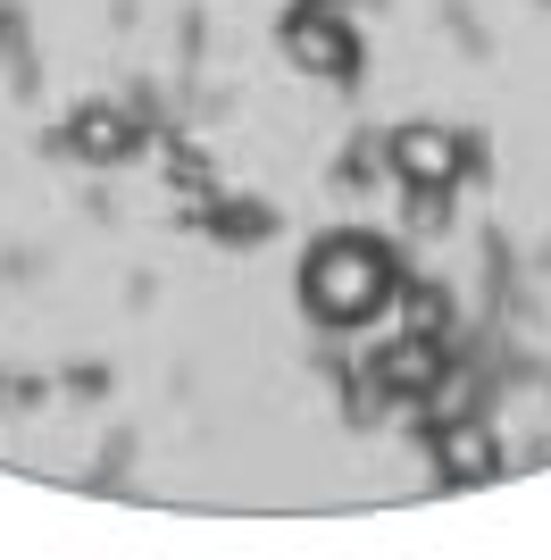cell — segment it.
<instances>
[{
    "label": "cell",
    "instance_id": "cell-1",
    "mask_svg": "<svg viewBox=\"0 0 551 560\" xmlns=\"http://www.w3.org/2000/svg\"><path fill=\"white\" fill-rule=\"evenodd\" d=\"M401 293V259L376 234H318L301 259V310L318 327H367Z\"/></svg>",
    "mask_w": 551,
    "mask_h": 560
},
{
    "label": "cell",
    "instance_id": "cell-2",
    "mask_svg": "<svg viewBox=\"0 0 551 560\" xmlns=\"http://www.w3.org/2000/svg\"><path fill=\"white\" fill-rule=\"evenodd\" d=\"M385 160H392V176H401V185H443V192H452L468 167L484 176V142L452 135V126H401V135L385 142Z\"/></svg>",
    "mask_w": 551,
    "mask_h": 560
},
{
    "label": "cell",
    "instance_id": "cell-3",
    "mask_svg": "<svg viewBox=\"0 0 551 560\" xmlns=\"http://www.w3.org/2000/svg\"><path fill=\"white\" fill-rule=\"evenodd\" d=\"M284 59L301 75H326V84H351L360 75V34L343 18H318V9H293L284 18Z\"/></svg>",
    "mask_w": 551,
    "mask_h": 560
},
{
    "label": "cell",
    "instance_id": "cell-4",
    "mask_svg": "<svg viewBox=\"0 0 551 560\" xmlns=\"http://www.w3.org/2000/svg\"><path fill=\"white\" fill-rule=\"evenodd\" d=\"M367 376H376L385 394H401V401L418 410V401H426L443 376H452V335H392V343L367 360Z\"/></svg>",
    "mask_w": 551,
    "mask_h": 560
},
{
    "label": "cell",
    "instance_id": "cell-5",
    "mask_svg": "<svg viewBox=\"0 0 551 560\" xmlns=\"http://www.w3.org/2000/svg\"><path fill=\"white\" fill-rule=\"evenodd\" d=\"M142 135H151V126H142L134 101H84L75 126H68V151L92 160V167H117V160H134V151H142Z\"/></svg>",
    "mask_w": 551,
    "mask_h": 560
},
{
    "label": "cell",
    "instance_id": "cell-6",
    "mask_svg": "<svg viewBox=\"0 0 551 560\" xmlns=\"http://www.w3.org/2000/svg\"><path fill=\"white\" fill-rule=\"evenodd\" d=\"M426 452H435V477H443V486H484V477L502 468V444H493V427H484L477 410H459V419H435Z\"/></svg>",
    "mask_w": 551,
    "mask_h": 560
},
{
    "label": "cell",
    "instance_id": "cell-7",
    "mask_svg": "<svg viewBox=\"0 0 551 560\" xmlns=\"http://www.w3.org/2000/svg\"><path fill=\"white\" fill-rule=\"evenodd\" d=\"M201 226L218 234V243H259V234H276V210L268 201H243V192H209Z\"/></svg>",
    "mask_w": 551,
    "mask_h": 560
},
{
    "label": "cell",
    "instance_id": "cell-8",
    "mask_svg": "<svg viewBox=\"0 0 551 560\" xmlns=\"http://www.w3.org/2000/svg\"><path fill=\"white\" fill-rule=\"evenodd\" d=\"M401 335H452V293L443 284H401Z\"/></svg>",
    "mask_w": 551,
    "mask_h": 560
},
{
    "label": "cell",
    "instance_id": "cell-9",
    "mask_svg": "<svg viewBox=\"0 0 551 560\" xmlns=\"http://www.w3.org/2000/svg\"><path fill=\"white\" fill-rule=\"evenodd\" d=\"M401 218H410V234H435L443 218H452V192L443 185H401Z\"/></svg>",
    "mask_w": 551,
    "mask_h": 560
},
{
    "label": "cell",
    "instance_id": "cell-10",
    "mask_svg": "<svg viewBox=\"0 0 551 560\" xmlns=\"http://www.w3.org/2000/svg\"><path fill=\"white\" fill-rule=\"evenodd\" d=\"M293 9H318V18H343L351 0H293Z\"/></svg>",
    "mask_w": 551,
    "mask_h": 560
}]
</instances>
